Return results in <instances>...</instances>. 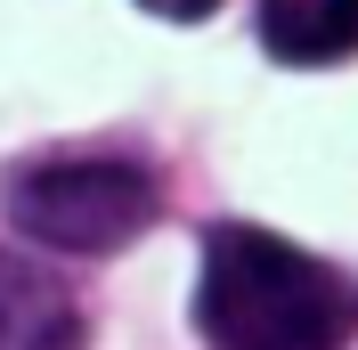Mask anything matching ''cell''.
Here are the masks:
<instances>
[{
    "label": "cell",
    "mask_w": 358,
    "mask_h": 350,
    "mask_svg": "<svg viewBox=\"0 0 358 350\" xmlns=\"http://www.w3.org/2000/svg\"><path fill=\"white\" fill-rule=\"evenodd\" d=\"M196 334L212 350H342L358 334V285L293 237L220 220L203 228Z\"/></svg>",
    "instance_id": "1"
},
{
    "label": "cell",
    "mask_w": 358,
    "mask_h": 350,
    "mask_svg": "<svg viewBox=\"0 0 358 350\" xmlns=\"http://www.w3.org/2000/svg\"><path fill=\"white\" fill-rule=\"evenodd\" d=\"M0 204L49 253H122L155 220L163 188L131 155H24L0 179Z\"/></svg>",
    "instance_id": "2"
},
{
    "label": "cell",
    "mask_w": 358,
    "mask_h": 350,
    "mask_svg": "<svg viewBox=\"0 0 358 350\" xmlns=\"http://www.w3.org/2000/svg\"><path fill=\"white\" fill-rule=\"evenodd\" d=\"M0 350H82L73 293L17 253H0Z\"/></svg>",
    "instance_id": "3"
},
{
    "label": "cell",
    "mask_w": 358,
    "mask_h": 350,
    "mask_svg": "<svg viewBox=\"0 0 358 350\" xmlns=\"http://www.w3.org/2000/svg\"><path fill=\"white\" fill-rule=\"evenodd\" d=\"M261 49L277 66H334L358 49V0H261Z\"/></svg>",
    "instance_id": "4"
},
{
    "label": "cell",
    "mask_w": 358,
    "mask_h": 350,
    "mask_svg": "<svg viewBox=\"0 0 358 350\" xmlns=\"http://www.w3.org/2000/svg\"><path fill=\"white\" fill-rule=\"evenodd\" d=\"M147 17H171V24H196V17H212L220 0H138Z\"/></svg>",
    "instance_id": "5"
}]
</instances>
